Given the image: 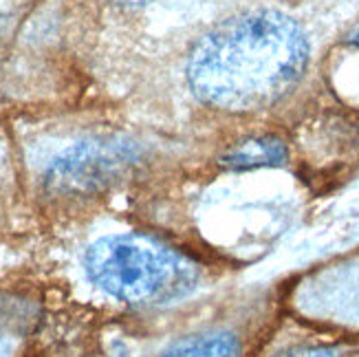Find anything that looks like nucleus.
I'll return each mask as SVG.
<instances>
[{
  "instance_id": "0eeeda50",
  "label": "nucleus",
  "mask_w": 359,
  "mask_h": 357,
  "mask_svg": "<svg viewBox=\"0 0 359 357\" xmlns=\"http://www.w3.org/2000/svg\"><path fill=\"white\" fill-rule=\"evenodd\" d=\"M119 5H128V7H144L148 3H152V0H117Z\"/></svg>"
},
{
  "instance_id": "f257e3e1",
  "label": "nucleus",
  "mask_w": 359,
  "mask_h": 357,
  "mask_svg": "<svg viewBox=\"0 0 359 357\" xmlns=\"http://www.w3.org/2000/svg\"><path fill=\"white\" fill-rule=\"evenodd\" d=\"M311 60L304 29L273 9L247 11L203 34L185 65L192 95L214 111L260 113L302 82Z\"/></svg>"
},
{
  "instance_id": "39448f33",
  "label": "nucleus",
  "mask_w": 359,
  "mask_h": 357,
  "mask_svg": "<svg viewBox=\"0 0 359 357\" xmlns=\"http://www.w3.org/2000/svg\"><path fill=\"white\" fill-rule=\"evenodd\" d=\"M159 357H241V342L227 331H210L183 339Z\"/></svg>"
},
{
  "instance_id": "7ed1b4c3",
  "label": "nucleus",
  "mask_w": 359,
  "mask_h": 357,
  "mask_svg": "<svg viewBox=\"0 0 359 357\" xmlns=\"http://www.w3.org/2000/svg\"><path fill=\"white\" fill-rule=\"evenodd\" d=\"M144 150L123 137H93L62 148L44 166L42 185L57 198H90L137 175Z\"/></svg>"
},
{
  "instance_id": "20e7f679",
  "label": "nucleus",
  "mask_w": 359,
  "mask_h": 357,
  "mask_svg": "<svg viewBox=\"0 0 359 357\" xmlns=\"http://www.w3.org/2000/svg\"><path fill=\"white\" fill-rule=\"evenodd\" d=\"M287 157L289 150L283 139L273 135H262L236 142L221 154V166L231 170V173H247V170L278 168L287 163Z\"/></svg>"
},
{
  "instance_id": "6e6552de",
  "label": "nucleus",
  "mask_w": 359,
  "mask_h": 357,
  "mask_svg": "<svg viewBox=\"0 0 359 357\" xmlns=\"http://www.w3.org/2000/svg\"><path fill=\"white\" fill-rule=\"evenodd\" d=\"M348 44L353 46V49H359V27L348 36Z\"/></svg>"
},
{
  "instance_id": "f03ea898",
  "label": "nucleus",
  "mask_w": 359,
  "mask_h": 357,
  "mask_svg": "<svg viewBox=\"0 0 359 357\" xmlns=\"http://www.w3.org/2000/svg\"><path fill=\"white\" fill-rule=\"evenodd\" d=\"M84 269L97 289L133 307L172 304L201 281V269L190 256L139 231L108 234L90 243Z\"/></svg>"
},
{
  "instance_id": "423d86ee",
  "label": "nucleus",
  "mask_w": 359,
  "mask_h": 357,
  "mask_svg": "<svg viewBox=\"0 0 359 357\" xmlns=\"http://www.w3.org/2000/svg\"><path fill=\"white\" fill-rule=\"evenodd\" d=\"M285 357H341V351L335 346H320V349H304V351L291 353Z\"/></svg>"
}]
</instances>
